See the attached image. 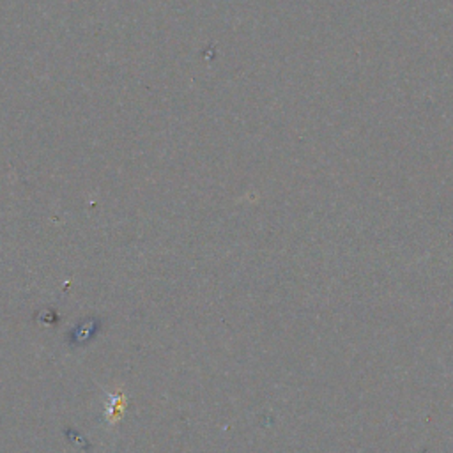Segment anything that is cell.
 <instances>
[{
  "instance_id": "1",
  "label": "cell",
  "mask_w": 453,
  "mask_h": 453,
  "mask_svg": "<svg viewBox=\"0 0 453 453\" xmlns=\"http://www.w3.org/2000/svg\"><path fill=\"white\" fill-rule=\"evenodd\" d=\"M126 407H128V396L124 395L122 389H117L112 395H106V407H105V416L110 425L117 423L124 414Z\"/></svg>"
}]
</instances>
